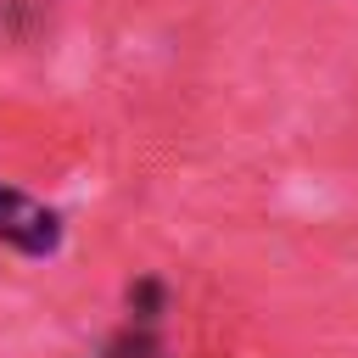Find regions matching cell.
Returning a JSON list of instances; mask_svg holds the SVG:
<instances>
[{"label": "cell", "instance_id": "obj_3", "mask_svg": "<svg viewBox=\"0 0 358 358\" xmlns=\"http://www.w3.org/2000/svg\"><path fill=\"white\" fill-rule=\"evenodd\" d=\"M162 308H168V285H162V280L145 274V280L129 285V319H134V324H157Z\"/></svg>", "mask_w": 358, "mask_h": 358}, {"label": "cell", "instance_id": "obj_2", "mask_svg": "<svg viewBox=\"0 0 358 358\" xmlns=\"http://www.w3.org/2000/svg\"><path fill=\"white\" fill-rule=\"evenodd\" d=\"M101 358H168V347H162L157 324H134V319H129L123 330H112V336H106Z\"/></svg>", "mask_w": 358, "mask_h": 358}, {"label": "cell", "instance_id": "obj_1", "mask_svg": "<svg viewBox=\"0 0 358 358\" xmlns=\"http://www.w3.org/2000/svg\"><path fill=\"white\" fill-rule=\"evenodd\" d=\"M0 246L22 257H56L62 252V213L34 201L17 185H0Z\"/></svg>", "mask_w": 358, "mask_h": 358}]
</instances>
